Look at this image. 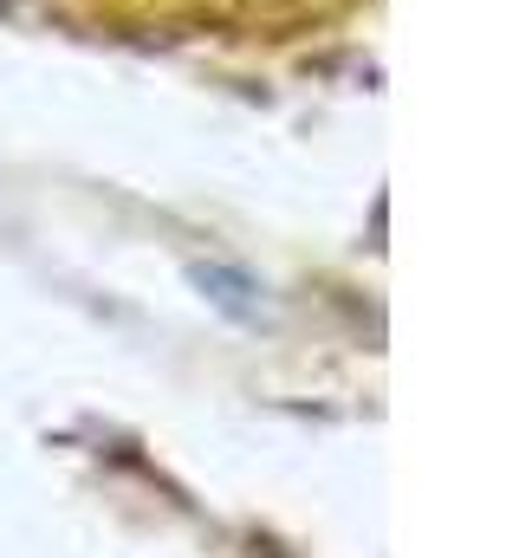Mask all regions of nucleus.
I'll use <instances>...</instances> for the list:
<instances>
[]
</instances>
